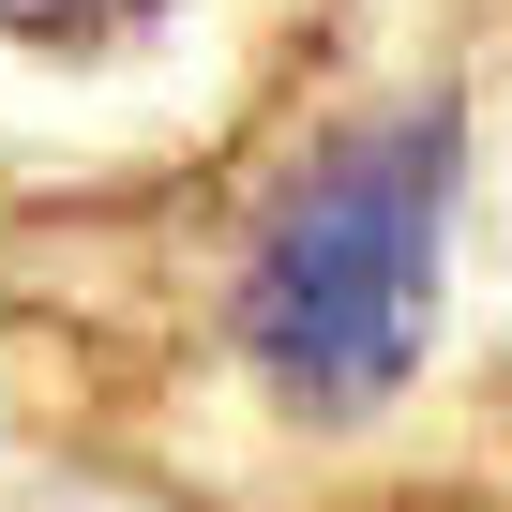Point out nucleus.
Instances as JSON below:
<instances>
[{
  "label": "nucleus",
  "instance_id": "1",
  "mask_svg": "<svg viewBox=\"0 0 512 512\" xmlns=\"http://www.w3.org/2000/svg\"><path fill=\"white\" fill-rule=\"evenodd\" d=\"M437 226H452V121H377L347 136L256 241L241 332L272 362L287 407L347 422L422 362V302H437Z\"/></svg>",
  "mask_w": 512,
  "mask_h": 512
},
{
  "label": "nucleus",
  "instance_id": "2",
  "mask_svg": "<svg viewBox=\"0 0 512 512\" xmlns=\"http://www.w3.org/2000/svg\"><path fill=\"white\" fill-rule=\"evenodd\" d=\"M136 16H151V0H0V31H46V46H106Z\"/></svg>",
  "mask_w": 512,
  "mask_h": 512
}]
</instances>
